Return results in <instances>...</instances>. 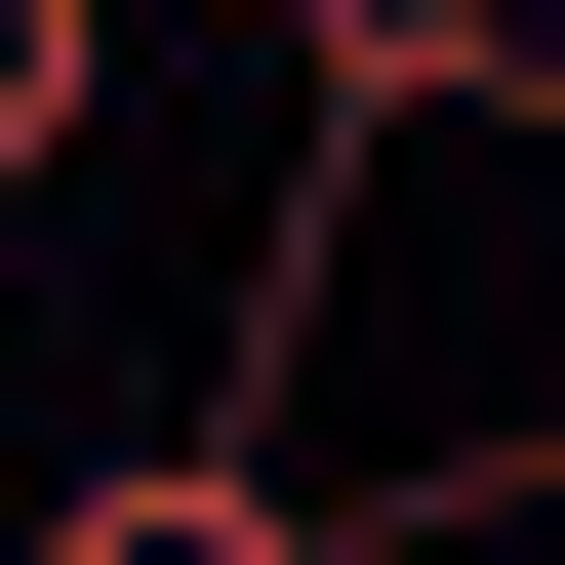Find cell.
I'll return each mask as SVG.
<instances>
[{
	"mask_svg": "<svg viewBox=\"0 0 565 565\" xmlns=\"http://www.w3.org/2000/svg\"><path fill=\"white\" fill-rule=\"evenodd\" d=\"M41 565H323V484H282L243 404H121V445L41 484Z\"/></svg>",
	"mask_w": 565,
	"mask_h": 565,
	"instance_id": "obj_1",
	"label": "cell"
},
{
	"mask_svg": "<svg viewBox=\"0 0 565 565\" xmlns=\"http://www.w3.org/2000/svg\"><path fill=\"white\" fill-rule=\"evenodd\" d=\"M82 121H121V0H0V202L82 162Z\"/></svg>",
	"mask_w": 565,
	"mask_h": 565,
	"instance_id": "obj_2",
	"label": "cell"
}]
</instances>
